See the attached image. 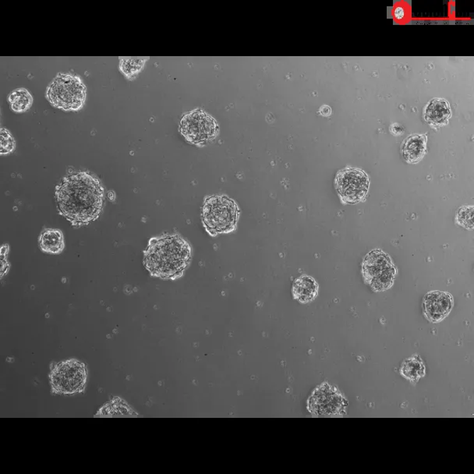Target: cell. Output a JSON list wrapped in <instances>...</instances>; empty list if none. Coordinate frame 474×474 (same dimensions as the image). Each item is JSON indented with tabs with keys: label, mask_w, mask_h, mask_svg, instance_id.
Masks as SVG:
<instances>
[{
	"label": "cell",
	"mask_w": 474,
	"mask_h": 474,
	"mask_svg": "<svg viewBox=\"0 0 474 474\" xmlns=\"http://www.w3.org/2000/svg\"><path fill=\"white\" fill-rule=\"evenodd\" d=\"M144 60L137 59H123L121 62V69L126 76L131 77L138 74L143 67Z\"/></svg>",
	"instance_id": "cell-18"
},
{
	"label": "cell",
	"mask_w": 474,
	"mask_h": 474,
	"mask_svg": "<svg viewBox=\"0 0 474 474\" xmlns=\"http://www.w3.org/2000/svg\"><path fill=\"white\" fill-rule=\"evenodd\" d=\"M320 113L323 116H329L331 114V109L329 106H323L320 109Z\"/></svg>",
	"instance_id": "cell-22"
},
{
	"label": "cell",
	"mask_w": 474,
	"mask_h": 474,
	"mask_svg": "<svg viewBox=\"0 0 474 474\" xmlns=\"http://www.w3.org/2000/svg\"><path fill=\"white\" fill-rule=\"evenodd\" d=\"M145 255V265L150 273L157 277L176 279L184 272L192 251L184 240L172 235L152 241Z\"/></svg>",
	"instance_id": "cell-2"
},
{
	"label": "cell",
	"mask_w": 474,
	"mask_h": 474,
	"mask_svg": "<svg viewBox=\"0 0 474 474\" xmlns=\"http://www.w3.org/2000/svg\"><path fill=\"white\" fill-rule=\"evenodd\" d=\"M9 102L14 112L23 113L33 104V97L26 89H17L11 93Z\"/></svg>",
	"instance_id": "cell-16"
},
{
	"label": "cell",
	"mask_w": 474,
	"mask_h": 474,
	"mask_svg": "<svg viewBox=\"0 0 474 474\" xmlns=\"http://www.w3.org/2000/svg\"><path fill=\"white\" fill-rule=\"evenodd\" d=\"M180 131L189 142L204 144L216 137L219 126L214 118L206 113L194 110L182 118Z\"/></svg>",
	"instance_id": "cell-7"
},
{
	"label": "cell",
	"mask_w": 474,
	"mask_h": 474,
	"mask_svg": "<svg viewBox=\"0 0 474 474\" xmlns=\"http://www.w3.org/2000/svg\"><path fill=\"white\" fill-rule=\"evenodd\" d=\"M473 211L474 208L473 205L461 208L456 216V223L461 226L468 228V230H473L474 228Z\"/></svg>",
	"instance_id": "cell-17"
},
{
	"label": "cell",
	"mask_w": 474,
	"mask_h": 474,
	"mask_svg": "<svg viewBox=\"0 0 474 474\" xmlns=\"http://www.w3.org/2000/svg\"><path fill=\"white\" fill-rule=\"evenodd\" d=\"M391 133L396 134V136H400L404 131V126L399 123L392 124L390 128Z\"/></svg>",
	"instance_id": "cell-20"
},
{
	"label": "cell",
	"mask_w": 474,
	"mask_h": 474,
	"mask_svg": "<svg viewBox=\"0 0 474 474\" xmlns=\"http://www.w3.org/2000/svg\"><path fill=\"white\" fill-rule=\"evenodd\" d=\"M50 380L55 392L73 394L83 389L86 371L82 363L71 360L60 363L53 370Z\"/></svg>",
	"instance_id": "cell-8"
},
{
	"label": "cell",
	"mask_w": 474,
	"mask_h": 474,
	"mask_svg": "<svg viewBox=\"0 0 474 474\" xmlns=\"http://www.w3.org/2000/svg\"><path fill=\"white\" fill-rule=\"evenodd\" d=\"M319 286L314 279L308 275L297 278L293 286L294 298L299 302L306 304L313 302L319 295Z\"/></svg>",
	"instance_id": "cell-13"
},
{
	"label": "cell",
	"mask_w": 474,
	"mask_h": 474,
	"mask_svg": "<svg viewBox=\"0 0 474 474\" xmlns=\"http://www.w3.org/2000/svg\"><path fill=\"white\" fill-rule=\"evenodd\" d=\"M85 96V86L80 78L72 75H59L47 90V97L51 104L65 110L81 109Z\"/></svg>",
	"instance_id": "cell-5"
},
{
	"label": "cell",
	"mask_w": 474,
	"mask_h": 474,
	"mask_svg": "<svg viewBox=\"0 0 474 474\" xmlns=\"http://www.w3.org/2000/svg\"><path fill=\"white\" fill-rule=\"evenodd\" d=\"M335 187L343 204H356L365 200L370 180L365 171L348 167L337 172Z\"/></svg>",
	"instance_id": "cell-6"
},
{
	"label": "cell",
	"mask_w": 474,
	"mask_h": 474,
	"mask_svg": "<svg viewBox=\"0 0 474 474\" xmlns=\"http://www.w3.org/2000/svg\"><path fill=\"white\" fill-rule=\"evenodd\" d=\"M428 136L425 134H410L401 145V152L405 161L416 164L423 160L426 151Z\"/></svg>",
	"instance_id": "cell-11"
},
{
	"label": "cell",
	"mask_w": 474,
	"mask_h": 474,
	"mask_svg": "<svg viewBox=\"0 0 474 474\" xmlns=\"http://www.w3.org/2000/svg\"><path fill=\"white\" fill-rule=\"evenodd\" d=\"M56 196L61 214L74 226L96 220L104 206V188L98 179L84 172L65 178Z\"/></svg>",
	"instance_id": "cell-1"
},
{
	"label": "cell",
	"mask_w": 474,
	"mask_h": 474,
	"mask_svg": "<svg viewBox=\"0 0 474 474\" xmlns=\"http://www.w3.org/2000/svg\"><path fill=\"white\" fill-rule=\"evenodd\" d=\"M451 108L448 101L444 99L434 98L429 101L424 110V116L426 123L441 126L446 124L451 116Z\"/></svg>",
	"instance_id": "cell-12"
},
{
	"label": "cell",
	"mask_w": 474,
	"mask_h": 474,
	"mask_svg": "<svg viewBox=\"0 0 474 474\" xmlns=\"http://www.w3.org/2000/svg\"><path fill=\"white\" fill-rule=\"evenodd\" d=\"M1 154L9 153L13 151L15 143L11 134L6 129L1 130Z\"/></svg>",
	"instance_id": "cell-19"
},
{
	"label": "cell",
	"mask_w": 474,
	"mask_h": 474,
	"mask_svg": "<svg viewBox=\"0 0 474 474\" xmlns=\"http://www.w3.org/2000/svg\"><path fill=\"white\" fill-rule=\"evenodd\" d=\"M404 9L402 6H398L395 10V16L399 19L402 18L404 16Z\"/></svg>",
	"instance_id": "cell-21"
},
{
	"label": "cell",
	"mask_w": 474,
	"mask_h": 474,
	"mask_svg": "<svg viewBox=\"0 0 474 474\" xmlns=\"http://www.w3.org/2000/svg\"><path fill=\"white\" fill-rule=\"evenodd\" d=\"M42 250L51 254H58L65 248L62 233L57 230L44 231L39 239Z\"/></svg>",
	"instance_id": "cell-15"
},
{
	"label": "cell",
	"mask_w": 474,
	"mask_h": 474,
	"mask_svg": "<svg viewBox=\"0 0 474 474\" xmlns=\"http://www.w3.org/2000/svg\"><path fill=\"white\" fill-rule=\"evenodd\" d=\"M238 217L236 204L227 197H211L204 203L202 222L212 236L234 231Z\"/></svg>",
	"instance_id": "cell-3"
},
{
	"label": "cell",
	"mask_w": 474,
	"mask_h": 474,
	"mask_svg": "<svg viewBox=\"0 0 474 474\" xmlns=\"http://www.w3.org/2000/svg\"><path fill=\"white\" fill-rule=\"evenodd\" d=\"M453 297L446 292L431 291L424 298V314L426 319L436 324L443 321L452 312Z\"/></svg>",
	"instance_id": "cell-10"
},
{
	"label": "cell",
	"mask_w": 474,
	"mask_h": 474,
	"mask_svg": "<svg viewBox=\"0 0 474 474\" xmlns=\"http://www.w3.org/2000/svg\"><path fill=\"white\" fill-rule=\"evenodd\" d=\"M363 280L375 292L390 289L396 280L397 268L389 255L382 250H371L362 264Z\"/></svg>",
	"instance_id": "cell-4"
},
{
	"label": "cell",
	"mask_w": 474,
	"mask_h": 474,
	"mask_svg": "<svg viewBox=\"0 0 474 474\" xmlns=\"http://www.w3.org/2000/svg\"><path fill=\"white\" fill-rule=\"evenodd\" d=\"M347 401L334 386L321 385L308 399L307 408L316 415H341L345 414Z\"/></svg>",
	"instance_id": "cell-9"
},
{
	"label": "cell",
	"mask_w": 474,
	"mask_h": 474,
	"mask_svg": "<svg viewBox=\"0 0 474 474\" xmlns=\"http://www.w3.org/2000/svg\"><path fill=\"white\" fill-rule=\"evenodd\" d=\"M400 375L409 382L416 384L426 375V367L420 356L414 355L402 363Z\"/></svg>",
	"instance_id": "cell-14"
}]
</instances>
